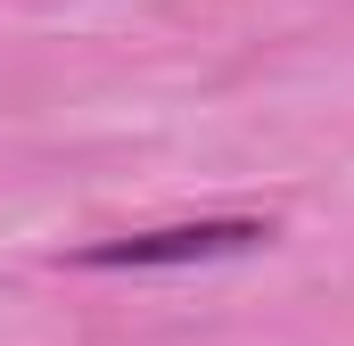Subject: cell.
Returning <instances> with one entry per match:
<instances>
[{
	"instance_id": "cell-1",
	"label": "cell",
	"mask_w": 354,
	"mask_h": 346,
	"mask_svg": "<svg viewBox=\"0 0 354 346\" xmlns=\"http://www.w3.org/2000/svg\"><path fill=\"white\" fill-rule=\"evenodd\" d=\"M272 223L256 215H198V223H157V231H124V239H91L75 248L83 272H165V264H214V256H248L264 248Z\"/></svg>"
}]
</instances>
